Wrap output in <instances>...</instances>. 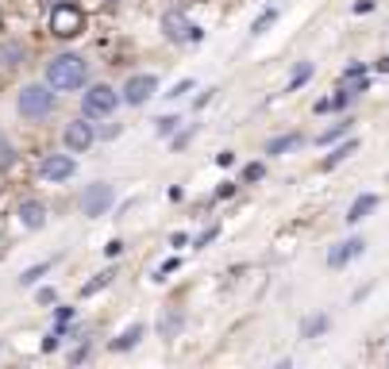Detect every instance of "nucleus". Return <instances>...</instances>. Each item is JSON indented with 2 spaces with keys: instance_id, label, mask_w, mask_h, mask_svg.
<instances>
[{
  "instance_id": "nucleus-1",
  "label": "nucleus",
  "mask_w": 389,
  "mask_h": 369,
  "mask_svg": "<svg viewBox=\"0 0 389 369\" xmlns=\"http://www.w3.org/2000/svg\"><path fill=\"white\" fill-rule=\"evenodd\" d=\"M89 81V62L81 54H58L47 62V85H54V92H74Z\"/></svg>"
},
{
  "instance_id": "nucleus-2",
  "label": "nucleus",
  "mask_w": 389,
  "mask_h": 369,
  "mask_svg": "<svg viewBox=\"0 0 389 369\" xmlns=\"http://www.w3.org/2000/svg\"><path fill=\"white\" fill-rule=\"evenodd\" d=\"M16 108L24 120H47L54 112V85H24L16 97Z\"/></svg>"
},
{
  "instance_id": "nucleus-3",
  "label": "nucleus",
  "mask_w": 389,
  "mask_h": 369,
  "mask_svg": "<svg viewBox=\"0 0 389 369\" xmlns=\"http://www.w3.org/2000/svg\"><path fill=\"white\" fill-rule=\"evenodd\" d=\"M120 100H124V97H120L112 85H89V92L81 97V112L89 115V120H104V115L116 112Z\"/></svg>"
},
{
  "instance_id": "nucleus-4",
  "label": "nucleus",
  "mask_w": 389,
  "mask_h": 369,
  "mask_svg": "<svg viewBox=\"0 0 389 369\" xmlns=\"http://www.w3.org/2000/svg\"><path fill=\"white\" fill-rule=\"evenodd\" d=\"M50 31L58 35V39L81 35L85 31V12L74 8V4H54V12H50Z\"/></svg>"
},
{
  "instance_id": "nucleus-5",
  "label": "nucleus",
  "mask_w": 389,
  "mask_h": 369,
  "mask_svg": "<svg viewBox=\"0 0 389 369\" xmlns=\"http://www.w3.org/2000/svg\"><path fill=\"white\" fill-rule=\"evenodd\" d=\"M112 200H116V189H112V185H104V181H97V185H89V189L81 192V215L100 220V215L112 208Z\"/></svg>"
},
{
  "instance_id": "nucleus-6",
  "label": "nucleus",
  "mask_w": 389,
  "mask_h": 369,
  "mask_svg": "<svg viewBox=\"0 0 389 369\" xmlns=\"http://www.w3.org/2000/svg\"><path fill=\"white\" fill-rule=\"evenodd\" d=\"M62 142H66L70 154H85V150L97 142V131H93L89 115H81V120H70V123H66V131H62Z\"/></svg>"
},
{
  "instance_id": "nucleus-7",
  "label": "nucleus",
  "mask_w": 389,
  "mask_h": 369,
  "mask_svg": "<svg viewBox=\"0 0 389 369\" xmlns=\"http://www.w3.org/2000/svg\"><path fill=\"white\" fill-rule=\"evenodd\" d=\"M162 35L170 42H200V39H205V35H200V27L189 24L182 12H166V16H162Z\"/></svg>"
},
{
  "instance_id": "nucleus-8",
  "label": "nucleus",
  "mask_w": 389,
  "mask_h": 369,
  "mask_svg": "<svg viewBox=\"0 0 389 369\" xmlns=\"http://www.w3.org/2000/svg\"><path fill=\"white\" fill-rule=\"evenodd\" d=\"M158 92V77L154 74H135V77H127V85H124V104H132V108H139V104H147L150 97Z\"/></svg>"
},
{
  "instance_id": "nucleus-9",
  "label": "nucleus",
  "mask_w": 389,
  "mask_h": 369,
  "mask_svg": "<svg viewBox=\"0 0 389 369\" xmlns=\"http://www.w3.org/2000/svg\"><path fill=\"white\" fill-rule=\"evenodd\" d=\"M74 170H77V162L70 154H47L39 162V177L42 181H70V177H74Z\"/></svg>"
},
{
  "instance_id": "nucleus-10",
  "label": "nucleus",
  "mask_w": 389,
  "mask_h": 369,
  "mask_svg": "<svg viewBox=\"0 0 389 369\" xmlns=\"http://www.w3.org/2000/svg\"><path fill=\"white\" fill-rule=\"evenodd\" d=\"M363 250H366L363 238H347V243H335V246L328 250V265H331V270H343V265L355 262V258L363 254Z\"/></svg>"
},
{
  "instance_id": "nucleus-11",
  "label": "nucleus",
  "mask_w": 389,
  "mask_h": 369,
  "mask_svg": "<svg viewBox=\"0 0 389 369\" xmlns=\"http://www.w3.org/2000/svg\"><path fill=\"white\" fill-rule=\"evenodd\" d=\"M16 215H19V223H24L27 231H39L42 223H47V208H42L39 200H24V204L16 208Z\"/></svg>"
},
{
  "instance_id": "nucleus-12",
  "label": "nucleus",
  "mask_w": 389,
  "mask_h": 369,
  "mask_svg": "<svg viewBox=\"0 0 389 369\" xmlns=\"http://www.w3.org/2000/svg\"><path fill=\"white\" fill-rule=\"evenodd\" d=\"M374 208H378V197H374V192H363V197H355V204L347 208V223H363L366 215L374 212Z\"/></svg>"
},
{
  "instance_id": "nucleus-13",
  "label": "nucleus",
  "mask_w": 389,
  "mask_h": 369,
  "mask_svg": "<svg viewBox=\"0 0 389 369\" xmlns=\"http://www.w3.org/2000/svg\"><path fill=\"white\" fill-rule=\"evenodd\" d=\"M143 323H132V327H124L116 338H112V350H132V346H139V338H143Z\"/></svg>"
},
{
  "instance_id": "nucleus-14",
  "label": "nucleus",
  "mask_w": 389,
  "mask_h": 369,
  "mask_svg": "<svg viewBox=\"0 0 389 369\" xmlns=\"http://www.w3.org/2000/svg\"><path fill=\"white\" fill-rule=\"evenodd\" d=\"M301 147V135H278V139H270L266 142V154H285V150H297Z\"/></svg>"
},
{
  "instance_id": "nucleus-15",
  "label": "nucleus",
  "mask_w": 389,
  "mask_h": 369,
  "mask_svg": "<svg viewBox=\"0 0 389 369\" xmlns=\"http://www.w3.org/2000/svg\"><path fill=\"white\" fill-rule=\"evenodd\" d=\"M355 150H358V139H347V142H343V147H335V150H331V154H328V158H324V165H328V170H331V165H340V162H347V158H351V154H355Z\"/></svg>"
},
{
  "instance_id": "nucleus-16",
  "label": "nucleus",
  "mask_w": 389,
  "mask_h": 369,
  "mask_svg": "<svg viewBox=\"0 0 389 369\" xmlns=\"http://www.w3.org/2000/svg\"><path fill=\"white\" fill-rule=\"evenodd\" d=\"M112 277H116V270H104V273H97V277L89 281V285H81V296H93V293H100L104 285H112Z\"/></svg>"
},
{
  "instance_id": "nucleus-17",
  "label": "nucleus",
  "mask_w": 389,
  "mask_h": 369,
  "mask_svg": "<svg viewBox=\"0 0 389 369\" xmlns=\"http://www.w3.org/2000/svg\"><path fill=\"white\" fill-rule=\"evenodd\" d=\"M273 19H278V8H266L262 16H258L255 24H251V35H262V31H270V27H273Z\"/></svg>"
},
{
  "instance_id": "nucleus-18",
  "label": "nucleus",
  "mask_w": 389,
  "mask_h": 369,
  "mask_svg": "<svg viewBox=\"0 0 389 369\" xmlns=\"http://www.w3.org/2000/svg\"><path fill=\"white\" fill-rule=\"evenodd\" d=\"M308 77H312V66H308V62H301V66H297V74H293V81L285 85V92H297L301 85L308 81Z\"/></svg>"
},
{
  "instance_id": "nucleus-19",
  "label": "nucleus",
  "mask_w": 389,
  "mask_h": 369,
  "mask_svg": "<svg viewBox=\"0 0 389 369\" xmlns=\"http://www.w3.org/2000/svg\"><path fill=\"white\" fill-rule=\"evenodd\" d=\"M351 131V120H343V123H335V127H328L324 135H316V142H335L340 135H347Z\"/></svg>"
},
{
  "instance_id": "nucleus-20",
  "label": "nucleus",
  "mask_w": 389,
  "mask_h": 369,
  "mask_svg": "<svg viewBox=\"0 0 389 369\" xmlns=\"http://www.w3.org/2000/svg\"><path fill=\"white\" fill-rule=\"evenodd\" d=\"M47 270H50V262H39V265H31V270H24V273H19V285H35Z\"/></svg>"
},
{
  "instance_id": "nucleus-21",
  "label": "nucleus",
  "mask_w": 389,
  "mask_h": 369,
  "mask_svg": "<svg viewBox=\"0 0 389 369\" xmlns=\"http://www.w3.org/2000/svg\"><path fill=\"white\" fill-rule=\"evenodd\" d=\"M12 162H16V147H12L4 135H0V170H8Z\"/></svg>"
},
{
  "instance_id": "nucleus-22",
  "label": "nucleus",
  "mask_w": 389,
  "mask_h": 369,
  "mask_svg": "<svg viewBox=\"0 0 389 369\" xmlns=\"http://www.w3.org/2000/svg\"><path fill=\"white\" fill-rule=\"evenodd\" d=\"M324 327H328V315H316V320H308V323H305V331H301V335L312 338V335H320Z\"/></svg>"
},
{
  "instance_id": "nucleus-23",
  "label": "nucleus",
  "mask_w": 389,
  "mask_h": 369,
  "mask_svg": "<svg viewBox=\"0 0 389 369\" xmlns=\"http://www.w3.org/2000/svg\"><path fill=\"white\" fill-rule=\"evenodd\" d=\"M174 127H177V115H162V120H154L158 135H174Z\"/></svg>"
},
{
  "instance_id": "nucleus-24",
  "label": "nucleus",
  "mask_w": 389,
  "mask_h": 369,
  "mask_svg": "<svg viewBox=\"0 0 389 369\" xmlns=\"http://www.w3.org/2000/svg\"><path fill=\"white\" fill-rule=\"evenodd\" d=\"M262 173H266L262 162H251L247 170H243V181H262Z\"/></svg>"
},
{
  "instance_id": "nucleus-25",
  "label": "nucleus",
  "mask_w": 389,
  "mask_h": 369,
  "mask_svg": "<svg viewBox=\"0 0 389 369\" xmlns=\"http://www.w3.org/2000/svg\"><path fill=\"white\" fill-rule=\"evenodd\" d=\"M363 74H366V66H363V62H351V66L343 69V81H358Z\"/></svg>"
},
{
  "instance_id": "nucleus-26",
  "label": "nucleus",
  "mask_w": 389,
  "mask_h": 369,
  "mask_svg": "<svg viewBox=\"0 0 389 369\" xmlns=\"http://www.w3.org/2000/svg\"><path fill=\"white\" fill-rule=\"evenodd\" d=\"M177 327H182V315H177V312L170 315V320H166V323H158V331H162V335H174Z\"/></svg>"
},
{
  "instance_id": "nucleus-27",
  "label": "nucleus",
  "mask_w": 389,
  "mask_h": 369,
  "mask_svg": "<svg viewBox=\"0 0 389 369\" xmlns=\"http://www.w3.org/2000/svg\"><path fill=\"white\" fill-rule=\"evenodd\" d=\"M216 235H220V227H208V231H200V235L193 238V246H208V243H212Z\"/></svg>"
},
{
  "instance_id": "nucleus-28",
  "label": "nucleus",
  "mask_w": 389,
  "mask_h": 369,
  "mask_svg": "<svg viewBox=\"0 0 389 369\" xmlns=\"http://www.w3.org/2000/svg\"><path fill=\"white\" fill-rule=\"evenodd\" d=\"M189 89H193V81H177L174 89L166 92V97H170V100H177V97H185V92H189Z\"/></svg>"
},
{
  "instance_id": "nucleus-29",
  "label": "nucleus",
  "mask_w": 389,
  "mask_h": 369,
  "mask_svg": "<svg viewBox=\"0 0 389 369\" xmlns=\"http://www.w3.org/2000/svg\"><path fill=\"white\" fill-rule=\"evenodd\" d=\"M85 358H89V343H81V346H77L74 354H70V361H74V366H81Z\"/></svg>"
},
{
  "instance_id": "nucleus-30",
  "label": "nucleus",
  "mask_w": 389,
  "mask_h": 369,
  "mask_svg": "<svg viewBox=\"0 0 389 369\" xmlns=\"http://www.w3.org/2000/svg\"><path fill=\"white\" fill-rule=\"evenodd\" d=\"M228 197H235V185H232V181H224V185L216 189V200H228Z\"/></svg>"
},
{
  "instance_id": "nucleus-31",
  "label": "nucleus",
  "mask_w": 389,
  "mask_h": 369,
  "mask_svg": "<svg viewBox=\"0 0 389 369\" xmlns=\"http://www.w3.org/2000/svg\"><path fill=\"white\" fill-rule=\"evenodd\" d=\"M351 100H355V92H351V89H340V97H335V108H347Z\"/></svg>"
},
{
  "instance_id": "nucleus-32",
  "label": "nucleus",
  "mask_w": 389,
  "mask_h": 369,
  "mask_svg": "<svg viewBox=\"0 0 389 369\" xmlns=\"http://www.w3.org/2000/svg\"><path fill=\"white\" fill-rule=\"evenodd\" d=\"M177 265H182V262H177V258H170V262H166V265H162V270H158V281H162V277H170V273H174V270H177Z\"/></svg>"
},
{
  "instance_id": "nucleus-33",
  "label": "nucleus",
  "mask_w": 389,
  "mask_h": 369,
  "mask_svg": "<svg viewBox=\"0 0 389 369\" xmlns=\"http://www.w3.org/2000/svg\"><path fill=\"white\" fill-rule=\"evenodd\" d=\"M232 162H235V154H232V150H224V154H216V165H220V170H228Z\"/></svg>"
},
{
  "instance_id": "nucleus-34",
  "label": "nucleus",
  "mask_w": 389,
  "mask_h": 369,
  "mask_svg": "<svg viewBox=\"0 0 389 369\" xmlns=\"http://www.w3.org/2000/svg\"><path fill=\"white\" fill-rule=\"evenodd\" d=\"M58 300V293H54V288H39V304H54Z\"/></svg>"
},
{
  "instance_id": "nucleus-35",
  "label": "nucleus",
  "mask_w": 389,
  "mask_h": 369,
  "mask_svg": "<svg viewBox=\"0 0 389 369\" xmlns=\"http://www.w3.org/2000/svg\"><path fill=\"white\" fill-rule=\"evenodd\" d=\"M120 250H124V243H120V238H112V243H108V246H104V254H108V258H116V254H120Z\"/></svg>"
},
{
  "instance_id": "nucleus-36",
  "label": "nucleus",
  "mask_w": 389,
  "mask_h": 369,
  "mask_svg": "<svg viewBox=\"0 0 389 369\" xmlns=\"http://www.w3.org/2000/svg\"><path fill=\"white\" fill-rule=\"evenodd\" d=\"M54 320H58V323H70V320H74V308H58V312H54Z\"/></svg>"
},
{
  "instance_id": "nucleus-37",
  "label": "nucleus",
  "mask_w": 389,
  "mask_h": 369,
  "mask_svg": "<svg viewBox=\"0 0 389 369\" xmlns=\"http://www.w3.org/2000/svg\"><path fill=\"white\" fill-rule=\"evenodd\" d=\"M189 243V235H185V231H174V235H170V246H185Z\"/></svg>"
},
{
  "instance_id": "nucleus-38",
  "label": "nucleus",
  "mask_w": 389,
  "mask_h": 369,
  "mask_svg": "<svg viewBox=\"0 0 389 369\" xmlns=\"http://www.w3.org/2000/svg\"><path fill=\"white\" fill-rule=\"evenodd\" d=\"M189 135H193V131H182V135H177V139H174V150H182L185 142H189Z\"/></svg>"
},
{
  "instance_id": "nucleus-39",
  "label": "nucleus",
  "mask_w": 389,
  "mask_h": 369,
  "mask_svg": "<svg viewBox=\"0 0 389 369\" xmlns=\"http://www.w3.org/2000/svg\"><path fill=\"white\" fill-rule=\"evenodd\" d=\"M374 66H378L381 74H389V58H381V62H374Z\"/></svg>"
},
{
  "instance_id": "nucleus-40",
  "label": "nucleus",
  "mask_w": 389,
  "mask_h": 369,
  "mask_svg": "<svg viewBox=\"0 0 389 369\" xmlns=\"http://www.w3.org/2000/svg\"><path fill=\"white\" fill-rule=\"evenodd\" d=\"M108 4H116V0H108Z\"/></svg>"
}]
</instances>
